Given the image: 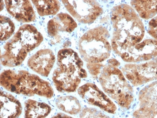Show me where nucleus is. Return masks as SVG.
I'll use <instances>...</instances> for the list:
<instances>
[{"instance_id":"7ed1b4c3","label":"nucleus","mask_w":157,"mask_h":118,"mask_svg":"<svg viewBox=\"0 0 157 118\" xmlns=\"http://www.w3.org/2000/svg\"><path fill=\"white\" fill-rule=\"evenodd\" d=\"M43 40L42 35L34 26L22 25L4 46L5 51L1 56L2 65L10 67L20 65L28 53L39 46Z\"/></svg>"},{"instance_id":"a211bd4d","label":"nucleus","mask_w":157,"mask_h":118,"mask_svg":"<svg viewBox=\"0 0 157 118\" xmlns=\"http://www.w3.org/2000/svg\"><path fill=\"white\" fill-rule=\"evenodd\" d=\"M56 105L61 111L70 115H77L81 110L79 101L71 96L58 97L56 100Z\"/></svg>"},{"instance_id":"4be33fe9","label":"nucleus","mask_w":157,"mask_h":118,"mask_svg":"<svg viewBox=\"0 0 157 118\" xmlns=\"http://www.w3.org/2000/svg\"><path fill=\"white\" fill-rule=\"evenodd\" d=\"M103 67L104 65L101 63H88L87 64L89 72L94 78H97L101 73V69Z\"/></svg>"},{"instance_id":"6e6552de","label":"nucleus","mask_w":157,"mask_h":118,"mask_svg":"<svg viewBox=\"0 0 157 118\" xmlns=\"http://www.w3.org/2000/svg\"><path fill=\"white\" fill-rule=\"evenodd\" d=\"M157 60L140 64L128 63L121 68L125 77L134 86L157 79Z\"/></svg>"},{"instance_id":"f3484780","label":"nucleus","mask_w":157,"mask_h":118,"mask_svg":"<svg viewBox=\"0 0 157 118\" xmlns=\"http://www.w3.org/2000/svg\"><path fill=\"white\" fill-rule=\"evenodd\" d=\"M131 4L142 19L148 20L157 14V1H132Z\"/></svg>"},{"instance_id":"4468645a","label":"nucleus","mask_w":157,"mask_h":118,"mask_svg":"<svg viewBox=\"0 0 157 118\" xmlns=\"http://www.w3.org/2000/svg\"><path fill=\"white\" fill-rule=\"evenodd\" d=\"M77 27L76 22L69 14L62 13L48 21L47 30L48 35L58 42L61 41L62 33H71Z\"/></svg>"},{"instance_id":"393cba45","label":"nucleus","mask_w":157,"mask_h":118,"mask_svg":"<svg viewBox=\"0 0 157 118\" xmlns=\"http://www.w3.org/2000/svg\"><path fill=\"white\" fill-rule=\"evenodd\" d=\"M54 118H71V117L69 116H67L66 115L63 114L62 113H59L57 116L54 117Z\"/></svg>"},{"instance_id":"f257e3e1","label":"nucleus","mask_w":157,"mask_h":118,"mask_svg":"<svg viewBox=\"0 0 157 118\" xmlns=\"http://www.w3.org/2000/svg\"><path fill=\"white\" fill-rule=\"evenodd\" d=\"M114 31L111 47L121 56L132 46L142 41L145 36L143 22L132 7L122 4L111 10Z\"/></svg>"},{"instance_id":"0eeeda50","label":"nucleus","mask_w":157,"mask_h":118,"mask_svg":"<svg viewBox=\"0 0 157 118\" xmlns=\"http://www.w3.org/2000/svg\"><path fill=\"white\" fill-rule=\"evenodd\" d=\"M67 10L81 24L93 23L103 12L100 4L96 1H62Z\"/></svg>"},{"instance_id":"f03ea898","label":"nucleus","mask_w":157,"mask_h":118,"mask_svg":"<svg viewBox=\"0 0 157 118\" xmlns=\"http://www.w3.org/2000/svg\"><path fill=\"white\" fill-rule=\"evenodd\" d=\"M57 65L58 67L52 77L57 90L61 93L74 92L81 79L87 77L83 61L74 50L65 48L58 52Z\"/></svg>"},{"instance_id":"b1692460","label":"nucleus","mask_w":157,"mask_h":118,"mask_svg":"<svg viewBox=\"0 0 157 118\" xmlns=\"http://www.w3.org/2000/svg\"><path fill=\"white\" fill-rule=\"evenodd\" d=\"M108 63H109V64L110 65L116 67L120 66V65H121L120 63L118 61H117L116 59H110L108 61Z\"/></svg>"},{"instance_id":"5701e85b","label":"nucleus","mask_w":157,"mask_h":118,"mask_svg":"<svg viewBox=\"0 0 157 118\" xmlns=\"http://www.w3.org/2000/svg\"><path fill=\"white\" fill-rule=\"evenodd\" d=\"M157 17H155L151 19L149 22V29H148V33L152 37L157 39Z\"/></svg>"},{"instance_id":"39448f33","label":"nucleus","mask_w":157,"mask_h":118,"mask_svg":"<svg viewBox=\"0 0 157 118\" xmlns=\"http://www.w3.org/2000/svg\"><path fill=\"white\" fill-rule=\"evenodd\" d=\"M99 81L109 97L123 109H129L134 100L133 89L121 70L108 65L102 69Z\"/></svg>"},{"instance_id":"ddd939ff","label":"nucleus","mask_w":157,"mask_h":118,"mask_svg":"<svg viewBox=\"0 0 157 118\" xmlns=\"http://www.w3.org/2000/svg\"><path fill=\"white\" fill-rule=\"evenodd\" d=\"M8 12L17 21L22 23L34 21L36 15L30 1L5 0Z\"/></svg>"},{"instance_id":"aec40b11","label":"nucleus","mask_w":157,"mask_h":118,"mask_svg":"<svg viewBox=\"0 0 157 118\" xmlns=\"http://www.w3.org/2000/svg\"><path fill=\"white\" fill-rule=\"evenodd\" d=\"M15 26L11 19L8 17L1 16L0 17V39L5 41L10 38L13 33Z\"/></svg>"},{"instance_id":"dca6fc26","label":"nucleus","mask_w":157,"mask_h":118,"mask_svg":"<svg viewBox=\"0 0 157 118\" xmlns=\"http://www.w3.org/2000/svg\"><path fill=\"white\" fill-rule=\"evenodd\" d=\"M24 105L25 117L27 118H45L51 111V107L48 104L33 100L26 101Z\"/></svg>"},{"instance_id":"412c9836","label":"nucleus","mask_w":157,"mask_h":118,"mask_svg":"<svg viewBox=\"0 0 157 118\" xmlns=\"http://www.w3.org/2000/svg\"><path fill=\"white\" fill-rule=\"evenodd\" d=\"M80 118H107V116L94 108H86L80 113Z\"/></svg>"},{"instance_id":"423d86ee","label":"nucleus","mask_w":157,"mask_h":118,"mask_svg":"<svg viewBox=\"0 0 157 118\" xmlns=\"http://www.w3.org/2000/svg\"><path fill=\"white\" fill-rule=\"evenodd\" d=\"M109 34L102 26L91 29L85 33L78 40L79 54L88 63H101L109 58L111 45Z\"/></svg>"},{"instance_id":"9b49d317","label":"nucleus","mask_w":157,"mask_h":118,"mask_svg":"<svg viewBox=\"0 0 157 118\" xmlns=\"http://www.w3.org/2000/svg\"><path fill=\"white\" fill-rule=\"evenodd\" d=\"M156 40L148 39L131 47L121 56L126 63H136L150 60L156 57Z\"/></svg>"},{"instance_id":"2eb2a0df","label":"nucleus","mask_w":157,"mask_h":118,"mask_svg":"<svg viewBox=\"0 0 157 118\" xmlns=\"http://www.w3.org/2000/svg\"><path fill=\"white\" fill-rule=\"evenodd\" d=\"M0 101V118H17L22 114V105L11 94L1 90Z\"/></svg>"},{"instance_id":"20e7f679","label":"nucleus","mask_w":157,"mask_h":118,"mask_svg":"<svg viewBox=\"0 0 157 118\" xmlns=\"http://www.w3.org/2000/svg\"><path fill=\"white\" fill-rule=\"evenodd\" d=\"M0 81L2 87L17 94L29 97L37 95L48 99L54 96V89L49 82L26 70H4L1 74Z\"/></svg>"},{"instance_id":"9d476101","label":"nucleus","mask_w":157,"mask_h":118,"mask_svg":"<svg viewBox=\"0 0 157 118\" xmlns=\"http://www.w3.org/2000/svg\"><path fill=\"white\" fill-rule=\"evenodd\" d=\"M139 108L133 114L135 118L157 116V81L144 87L140 92Z\"/></svg>"},{"instance_id":"a878e982","label":"nucleus","mask_w":157,"mask_h":118,"mask_svg":"<svg viewBox=\"0 0 157 118\" xmlns=\"http://www.w3.org/2000/svg\"><path fill=\"white\" fill-rule=\"evenodd\" d=\"M3 3V2L2 1H1V11H2V7H4V4L2 5V4Z\"/></svg>"},{"instance_id":"1a4fd4ad","label":"nucleus","mask_w":157,"mask_h":118,"mask_svg":"<svg viewBox=\"0 0 157 118\" xmlns=\"http://www.w3.org/2000/svg\"><path fill=\"white\" fill-rule=\"evenodd\" d=\"M78 93L84 101L97 106L105 112L115 114L117 107L106 95L93 83H86L78 89Z\"/></svg>"},{"instance_id":"f8f14e48","label":"nucleus","mask_w":157,"mask_h":118,"mask_svg":"<svg viewBox=\"0 0 157 118\" xmlns=\"http://www.w3.org/2000/svg\"><path fill=\"white\" fill-rule=\"evenodd\" d=\"M55 62V56L52 50H39L29 59L28 66L35 72L44 77L49 75Z\"/></svg>"},{"instance_id":"6ab92c4d","label":"nucleus","mask_w":157,"mask_h":118,"mask_svg":"<svg viewBox=\"0 0 157 118\" xmlns=\"http://www.w3.org/2000/svg\"><path fill=\"white\" fill-rule=\"evenodd\" d=\"M32 2L36 8L39 15L40 16L54 15L59 12L61 7L59 1H32Z\"/></svg>"}]
</instances>
